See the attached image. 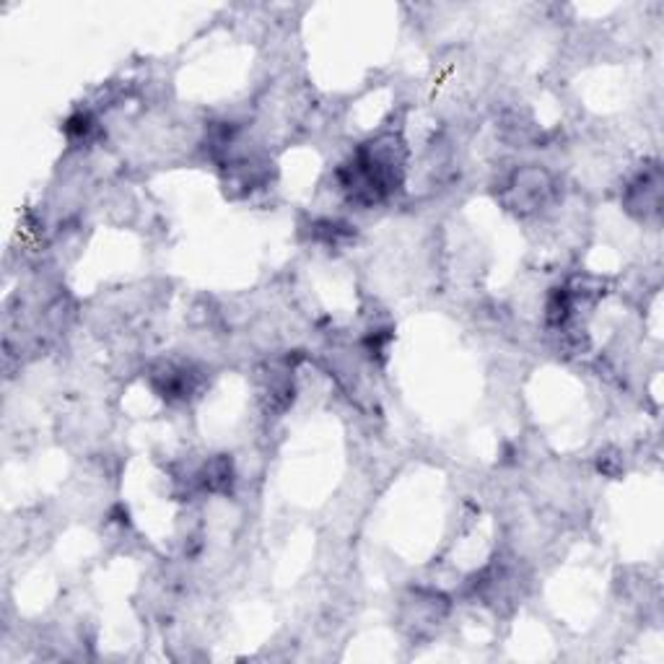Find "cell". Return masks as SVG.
I'll return each mask as SVG.
<instances>
[{
	"label": "cell",
	"instance_id": "obj_5",
	"mask_svg": "<svg viewBox=\"0 0 664 664\" xmlns=\"http://www.w3.org/2000/svg\"><path fill=\"white\" fill-rule=\"evenodd\" d=\"M151 385L169 403L190 400L201 387V374L193 366L159 364L151 372Z\"/></svg>",
	"mask_w": 664,
	"mask_h": 664
},
{
	"label": "cell",
	"instance_id": "obj_8",
	"mask_svg": "<svg viewBox=\"0 0 664 664\" xmlns=\"http://www.w3.org/2000/svg\"><path fill=\"white\" fill-rule=\"evenodd\" d=\"M92 130H94L92 115L78 113V115H73L68 122H65V132H68L71 138H88L92 136Z\"/></svg>",
	"mask_w": 664,
	"mask_h": 664
},
{
	"label": "cell",
	"instance_id": "obj_6",
	"mask_svg": "<svg viewBox=\"0 0 664 664\" xmlns=\"http://www.w3.org/2000/svg\"><path fill=\"white\" fill-rule=\"evenodd\" d=\"M201 478H203V485L211 493H226L228 489H232V483H234L232 460H228L226 454L213 457V460L203 468V475Z\"/></svg>",
	"mask_w": 664,
	"mask_h": 664
},
{
	"label": "cell",
	"instance_id": "obj_2",
	"mask_svg": "<svg viewBox=\"0 0 664 664\" xmlns=\"http://www.w3.org/2000/svg\"><path fill=\"white\" fill-rule=\"evenodd\" d=\"M553 195H556V180L548 169L535 164L516 169L499 193L506 211L516 213V216H533V213L543 211L553 201Z\"/></svg>",
	"mask_w": 664,
	"mask_h": 664
},
{
	"label": "cell",
	"instance_id": "obj_4",
	"mask_svg": "<svg viewBox=\"0 0 664 664\" xmlns=\"http://www.w3.org/2000/svg\"><path fill=\"white\" fill-rule=\"evenodd\" d=\"M449 604L437 592H413L410 600L403 604V625L410 629L416 636L431 633L437 625L445 621Z\"/></svg>",
	"mask_w": 664,
	"mask_h": 664
},
{
	"label": "cell",
	"instance_id": "obj_3",
	"mask_svg": "<svg viewBox=\"0 0 664 664\" xmlns=\"http://www.w3.org/2000/svg\"><path fill=\"white\" fill-rule=\"evenodd\" d=\"M625 211L631 213V216L639 218H654L660 216L662 208V172L660 167H649L641 172L636 180L629 184V190H625Z\"/></svg>",
	"mask_w": 664,
	"mask_h": 664
},
{
	"label": "cell",
	"instance_id": "obj_1",
	"mask_svg": "<svg viewBox=\"0 0 664 664\" xmlns=\"http://www.w3.org/2000/svg\"><path fill=\"white\" fill-rule=\"evenodd\" d=\"M405 172V143L395 132L368 140L353 153L338 176L351 201L361 205H376L387 201L400 188Z\"/></svg>",
	"mask_w": 664,
	"mask_h": 664
},
{
	"label": "cell",
	"instance_id": "obj_7",
	"mask_svg": "<svg viewBox=\"0 0 664 664\" xmlns=\"http://www.w3.org/2000/svg\"><path fill=\"white\" fill-rule=\"evenodd\" d=\"M574 307H577V297H574L571 289L553 291L548 297V304H545V317H548L550 328H564L571 320Z\"/></svg>",
	"mask_w": 664,
	"mask_h": 664
}]
</instances>
